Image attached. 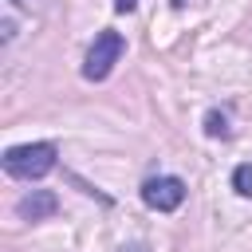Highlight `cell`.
I'll return each instance as SVG.
<instances>
[{
  "instance_id": "obj_2",
  "label": "cell",
  "mask_w": 252,
  "mask_h": 252,
  "mask_svg": "<svg viewBox=\"0 0 252 252\" xmlns=\"http://www.w3.org/2000/svg\"><path fill=\"white\" fill-rule=\"evenodd\" d=\"M122 51H126V39L118 35V32H98L94 35V43H91V51H87V63H83V75L91 79V83H98V79H106L110 71H114V63L122 59Z\"/></svg>"
},
{
  "instance_id": "obj_4",
  "label": "cell",
  "mask_w": 252,
  "mask_h": 252,
  "mask_svg": "<svg viewBox=\"0 0 252 252\" xmlns=\"http://www.w3.org/2000/svg\"><path fill=\"white\" fill-rule=\"evenodd\" d=\"M59 209V201H55V193H47V189H32L28 197H20V205H16V213L24 217V220H43V217H51Z\"/></svg>"
},
{
  "instance_id": "obj_1",
  "label": "cell",
  "mask_w": 252,
  "mask_h": 252,
  "mask_svg": "<svg viewBox=\"0 0 252 252\" xmlns=\"http://www.w3.org/2000/svg\"><path fill=\"white\" fill-rule=\"evenodd\" d=\"M4 169L20 181H35L43 173L55 169V146L51 142H28V146H12L4 150Z\"/></svg>"
},
{
  "instance_id": "obj_6",
  "label": "cell",
  "mask_w": 252,
  "mask_h": 252,
  "mask_svg": "<svg viewBox=\"0 0 252 252\" xmlns=\"http://www.w3.org/2000/svg\"><path fill=\"white\" fill-rule=\"evenodd\" d=\"M205 134H209V138H224V134H228V122H224V114H217V110H213V114L205 118Z\"/></svg>"
},
{
  "instance_id": "obj_7",
  "label": "cell",
  "mask_w": 252,
  "mask_h": 252,
  "mask_svg": "<svg viewBox=\"0 0 252 252\" xmlns=\"http://www.w3.org/2000/svg\"><path fill=\"white\" fill-rule=\"evenodd\" d=\"M134 4H138V0H114V8H118V12H130Z\"/></svg>"
},
{
  "instance_id": "obj_3",
  "label": "cell",
  "mask_w": 252,
  "mask_h": 252,
  "mask_svg": "<svg viewBox=\"0 0 252 252\" xmlns=\"http://www.w3.org/2000/svg\"><path fill=\"white\" fill-rule=\"evenodd\" d=\"M142 201L158 213H173L181 201H185V181L181 177H150L142 185Z\"/></svg>"
},
{
  "instance_id": "obj_5",
  "label": "cell",
  "mask_w": 252,
  "mask_h": 252,
  "mask_svg": "<svg viewBox=\"0 0 252 252\" xmlns=\"http://www.w3.org/2000/svg\"><path fill=\"white\" fill-rule=\"evenodd\" d=\"M232 189L240 197H252V161H244V165L232 169Z\"/></svg>"
}]
</instances>
